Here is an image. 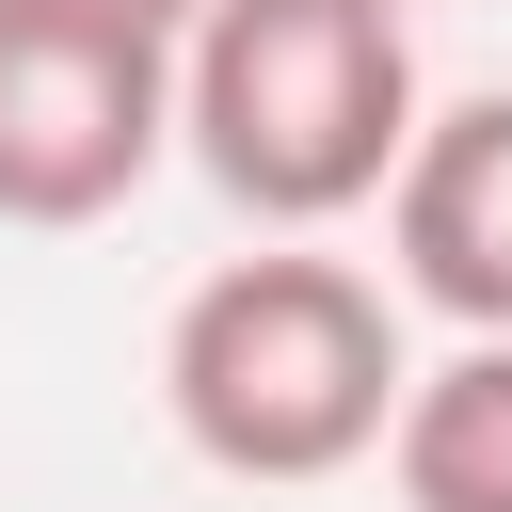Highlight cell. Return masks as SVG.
I'll list each match as a JSON object with an SVG mask.
<instances>
[{
  "mask_svg": "<svg viewBox=\"0 0 512 512\" xmlns=\"http://www.w3.org/2000/svg\"><path fill=\"white\" fill-rule=\"evenodd\" d=\"M384 480H400V512H512V336H464L448 368H416Z\"/></svg>",
  "mask_w": 512,
  "mask_h": 512,
  "instance_id": "5b68a950",
  "label": "cell"
},
{
  "mask_svg": "<svg viewBox=\"0 0 512 512\" xmlns=\"http://www.w3.org/2000/svg\"><path fill=\"white\" fill-rule=\"evenodd\" d=\"M400 400H416L400 304L320 240H256V256L192 272L160 320V416L208 480H272V496L352 480L400 432Z\"/></svg>",
  "mask_w": 512,
  "mask_h": 512,
  "instance_id": "6da1fadb",
  "label": "cell"
},
{
  "mask_svg": "<svg viewBox=\"0 0 512 512\" xmlns=\"http://www.w3.org/2000/svg\"><path fill=\"white\" fill-rule=\"evenodd\" d=\"M416 128H432V96H416L400 0H224L176 64L192 176L272 240H320V224L384 208Z\"/></svg>",
  "mask_w": 512,
  "mask_h": 512,
  "instance_id": "7a4b0ae2",
  "label": "cell"
},
{
  "mask_svg": "<svg viewBox=\"0 0 512 512\" xmlns=\"http://www.w3.org/2000/svg\"><path fill=\"white\" fill-rule=\"evenodd\" d=\"M400 16H416V0H400Z\"/></svg>",
  "mask_w": 512,
  "mask_h": 512,
  "instance_id": "52a82bcc",
  "label": "cell"
},
{
  "mask_svg": "<svg viewBox=\"0 0 512 512\" xmlns=\"http://www.w3.org/2000/svg\"><path fill=\"white\" fill-rule=\"evenodd\" d=\"M384 256L448 336H512V96H448L384 192Z\"/></svg>",
  "mask_w": 512,
  "mask_h": 512,
  "instance_id": "277c9868",
  "label": "cell"
},
{
  "mask_svg": "<svg viewBox=\"0 0 512 512\" xmlns=\"http://www.w3.org/2000/svg\"><path fill=\"white\" fill-rule=\"evenodd\" d=\"M128 16H160V32H176V48H192V32H208V16H224V0H128Z\"/></svg>",
  "mask_w": 512,
  "mask_h": 512,
  "instance_id": "8992f818",
  "label": "cell"
},
{
  "mask_svg": "<svg viewBox=\"0 0 512 512\" xmlns=\"http://www.w3.org/2000/svg\"><path fill=\"white\" fill-rule=\"evenodd\" d=\"M176 32L128 0H0V224H112L176 160Z\"/></svg>",
  "mask_w": 512,
  "mask_h": 512,
  "instance_id": "3957f363",
  "label": "cell"
}]
</instances>
